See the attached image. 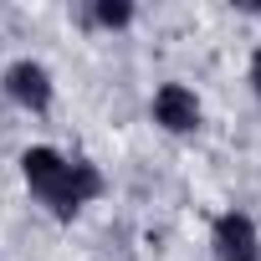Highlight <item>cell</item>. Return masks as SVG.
Masks as SVG:
<instances>
[{
    "instance_id": "8992f818",
    "label": "cell",
    "mask_w": 261,
    "mask_h": 261,
    "mask_svg": "<svg viewBox=\"0 0 261 261\" xmlns=\"http://www.w3.org/2000/svg\"><path fill=\"white\" fill-rule=\"evenodd\" d=\"M251 92H256V97H261V46H256V51H251Z\"/></svg>"
},
{
    "instance_id": "5b68a950",
    "label": "cell",
    "mask_w": 261,
    "mask_h": 261,
    "mask_svg": "<svg viewBox=\"0 0 261 261\" xmlns=\"http://www.w3.org/2000/svg\"><path fill=\"white\" fill-rule=\"evenodd\" d=\"M82 21L87 26H102V31H118V26L134 21V6H128V0H97V6L82 11Z\"/></svg>"
},
{
    "instance_id": "6da1fadb",
    "label": "cell",
    "mask_w": 261,
    "mask_h": 261,
    "mask_svg": "<svg viewBox=\"0 0 261 261\" xmlns=\"http://www.w3.org/2000/svg\"><path fill=\"white\" fill-rule=\"evenodd\" d=\"M21 179L31 190V200L51 215V220H77L97 195H102V174L87 159H72L51 144H36L21 154Z\"/></svg>"
},
{
    "instance_id": "3957f363",
    "label": "cell",
    "mask_w": 261,
    "mask_h": 261,
    "mask_svg": "<svg viewBox=\"0 0 261 261\" xmlns=\"http://www.w3.org/2000/svg\"><path fill=\"white\" fill-rule=\"evenodd\" d=\"M210 251L215 261H261V230L246 210H225L210 225Z\"/></svg>"
},
{
    "instance_id": "277c9868",
    "label": "cell",
    "mask_w": 261,
    "mask_h": 261,
    "mask_svg": "<svg viewBox=\"0 0 261 261\" xmlns=\"http://www.w3.org/2000/svg\"><path fill=\"white\" fill-rule=\"evenodd\" d=\"M149 113H154V123L164 128V134H195V128H200V97L185 82H164L154 92Z\"/></svg>"
},
{
    "instance_id": "7a4b0ae2",
    "label": "cell",
    "mask_w": 261,
    "mask_h": 261,
    "mask_svg": "<svg viewBox=\"0 0 261 261\" xmlns=\"http://www.w3.org/2000/svg\"><path fill=\"white\" fill-rule=\"evenodd\" d=\"M0 87H6V97L16 102V108H26V113H51V97H57V82H51V72L41 67V62H31V57H21V62H11L6 67V77H0Z\"/></svg>"
}]
</instances>
